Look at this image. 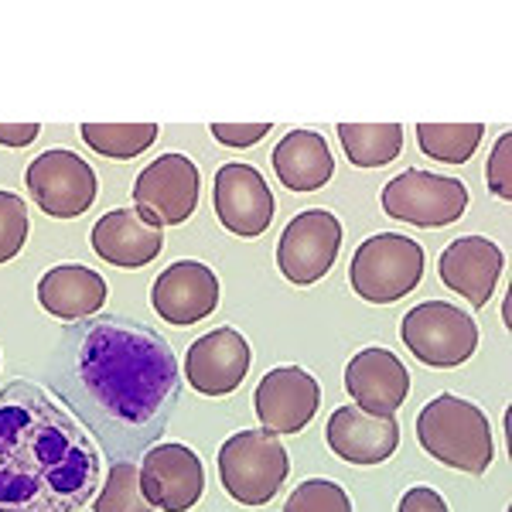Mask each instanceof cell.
Returning a JSON list of instances; mask_svg holds the SVG:
<instances>
[{"mask_svg": "<svg viewBox=\"0 0 512 512\" xmlns=\"http://www.w3.org/2000/svg\"><path fill=\"white\" fill-rule=\"evenodd\" d=\"M52 379L59 400L93 431L99 451L117 461L151 451L181 400L171 345L151 325L123 315L72 321Z\"/></svg>", "mask_w": 512, "mask_h": 512, "instance_id": "obj_1", "label": "cell"}, {"mask_svg": "<svg viewBox=\"0 0 512 512\" xmlns=\"http://www.w3.org/2000/svg\"><path fill=\"white\" fill-rule=\"evenodd\" d=\"M99 472L96 441L38 383L0 390V512H79Z\"/></svg>", "mask_w": 512, "mask_h": 512, "instance_id": "obj_2", "label": "cell"}, {"mask_svg": "<svg viewBox=\"0 0 512 512\" xmlns=\"http://www.w3.org/2000/svg\"><path fill=\"white\" fill-rule=\"evenodd\" d=\"M417 441L434 461L465 475H485L495 458L489 417L454 393H437L420 410Z\"/></svg>", "mask_w": 512, "mask_h": 512, "instance_id": "obj_3", "label": "cell"}, {"mask_svg": "<svg viewBox=\"0 0 512 512\" xmlns=\"http://www.w3.org/2000/svg\"><path fill=\"white\" fill-rule=\"evenodd\" d=\"M219 482L239 506H267L291 475V458L274 431H239L219 448Z\"/></svg>", "mask_w": 512, "mask_h": 512, "instance_id": "obj_4", "label": "cell"}, {"mask_svg": "<svg viewBox=\"0 0 512 512\" xmlns=\"http://www.w3.org/2000/svg\"><path fill=\"white\" fill-rule=\"evenodd\" d=\"M424 277V250L417 239L400 233H376L352 253V291L369 304H393L410 294Z\"/></svg>", "mask_w": 512, "mask_h": 512, "instance_id": "obj_5", "label": "cell"}, {"mask_svg": "<svg viewBox=\"0 0 512 512\" xmlns=\"http://www.w3.org/2000/svg\"><path fill=\"white\" fill-rule=\"evenodd\" d=\"M400 338L424 366L454 369L478 349V325L451 301H424L400 321Z\"/></svg>", "mask_w": 512, "mask_h": 512, "instance_id": "obj_6", "label": "cell"}, {"mask_svg": "<svg viewBox=\"0 0 512 512\" xmlns=\"http://www.w3.org/2000/svg\"><path fill=\"white\" fill-rule=\"evenodd\" d=\"M383 212L390 219L410 222L420 229H441L465 216L468 188L458 178L431 175V171H400L383 185Z\"/></svg>", "mask_w": 512, "mask_h": 512, "instance_id": "obj_7", "label": "cell"}, {"mask_svg": "<svg viewBox=\"0 0 512 512\" xmlns=\"http://www.w3.org/2000/svg\"><path fill=\"white\" fill-rule=\"evenodd\" d=\"M342 250V222L328 209H308L287 222L277 243V267L291 284H318Z\"/></svg>", "mask_w": 512, "mask_h": 512, "instance_id": "obj_8", "label": "cell"}, {"mask_svg": "<svg viewBox=\"0 0 512 512\" xmlns=\"http://www.w3.org/2000/svg\"><path fill=\"white\" fill-rule=\"evenodd\" d=\"M28 192L52 219H76L96 202V175L79 154L55 147L28 164Z\"/></svg>", "mask_w": 512, "mask_h": 512, "instance_id": "obj_9", "label": "cell"}, {"mask_svg": "<svg viewBox=\"0 0 512 512\" xmlns=\"http://www.w3.org/2000/svg\"><path fill=\"white\" fill-rule=\"evenodd\" d=\"M198 168L185 154H164L134 181L137 212L151 226H181L198 209Z\"/></svg>", "mask_w": 512, "mask_h": 512, "instance_id": "obj_10", "label": "cell"}, {"mask_svg": "<svg viewBox=\"0 0 512 512\" xmlns=\"http://www.w3.org/2000/svg\"><path fill=\"white\" fill-rule=\"evenodd\" d=\"M216 216L222 226L239 239H256L270 229L277 212L274 192L267 178L253 164H222L216 171Z\"/></svg>", "mask_w": 512, "mask_h": 512, "instance_id": "obj_11", "label": "cell"}, {"mask_svg": "<svg viewBox=\"0 0 512 512\" xmlns=\"http://www.w3.org/2000/svg\"><path fill=\"white\" fill-rule=\"evenodd\" d=\"M256 417L263 431L280 434H301L318 414L321 386L318 379L301 366H277L260 379L253 393Z\"/></svg>", "mask_w": 512, "mask_h": 512, "instance_id": "obj_12", "label": "cell"}, {"mask_svg": "<svg viewBox=\"0 0 512 512\" xmlns=\"http://www.w3.org/2000/svg\"><path fill=\"white\" fill-rule=\"evenodd\" d=\"M140 485L154 509L188 512L205 489L202 458L188 444H158L140 461Z\"/></svg>", "mask_w": 512, "mask_h": 512, "instance_id": "obj_13", "label": "cell"}, {"mask_svg": "<svg viewBox=\"0 0 512 512\" xmlns=\"http://www.w3.org/2000/svg\"><path fill=\"white\" fill-rule=\"evenodd\" d=\"M219 277L198 260H178L154 280L151 304L168 325H198L219 308Z\"/></svg>", "mask_w": 512, "mask_h": 512, "instance_id": "obj_14", "label": "cell"}, {"mask_svg": "<svg viewBox=\"0 0 512 512\" xmlns=\"http://www.w3.org/2000/svg\"><path fill=\"white\" fill-rule=\"evenodd\" d=\"M250 362V342L236 328H216L188 349L185 379L202 396H229L250 373Z\"/></svg>", "mask_w": 512, "mask_h": 512, "instance_id": "obj_15", "label": "cell"}, {"mask_svg": "<svg viewBox=\"0 0 512 512\" xmlns=\"http://www.w3.org/2000/svg\"><path fill=\"white\" fill-rule=\"evenodd\" d=\"M345 390L355 407L376 417H393L410 396V373L390 349H362L345 366Z\"/></svg>", "mask_w": 512, "mask_h": 512, "instance_id": "obj_16", "label": "cell"}, {"mask_svg": "<svg viewBox=\"0 0 512 512\" xmlns=\"http://www.w3.org/2000/svg\"><path fill=\"white\" fill-rule=\"evenodd\" d=\"M502 250L485 236H461L444 246L441 260H437V274L444 287L465 297L472 308H485L492 301V291L502 277Z\"/></svg>", "mask_w": 512, "mask_h": 512, "instance_id": "obj_17", "label": "cell"}, {"mask_svg": "<svg viewBox=\"0 0 512 512\" xmlns=\"http://www.w3.org/2000/svg\"><path fill=\"white\" fill-rule=\"evenodd\" d=\"M325 441L349 465H383L400 448V424L393 417L366 414L349 403L328 417Z\"/></svg>", "mask_w": 512, "mask_h": 512, "instance_id": "obj_18", "label": "cell"}, {"mask_svg": "<svg viewBox=\"0 0 512 512\" xmlns=\"http://www.w3.org/2000/svg\"><path fill=\"white\" fill-rule=\"evenodd\" d=\"M164 233L137 209H113L93 226V250L99 260L120 270H140L161 253Z\"/></svg>", "mask_w": 512, "mask_h": 512, "instance_id": "obj_19", "label": "cell"}, {"mask_svg": "<svg viewBox=\"0 0 512 512\" xmlns=\"http://www.w3.org/2000/svg\"><path fill=\"white\" fill-rule=\"evenodd\" d=\"M106 280L82 263H62L38 280L41 308L59 321H86L106 304Z\"/></svg>", "mask_w": 512, "mask_h": 512, "instance_id": "obj_20", "label": "cell"}, {"mask_svg": "<svg viewBox=\"0 0 512 512\" xmlns=\"http://www.w3.org/2000/svg\"><path fill=\"white\" fill-rule=\"evenodd\" d=\"M280 185L291 192H318L335 175V158L318 130H291L270 154Z\"/></svg>", "mask_w": 512, "mask_h": 512, "instance_id": "obj_21", "label": "cell"}, {"mask_svg": "<svg viewBox=\"0 0 512 512\" xmlns=\"http://www.w3.org/2000/svg\"><path fill=\"white\" fill-rule=\"evenodd\" d=\"M342 151L355 168H383L403 147L400 123H338Z\"/></svg>", "mask_w": 512, "mask_h": 512, "instance_id": "obj_22", "label": "cell"}, {"mask_svg": "<svg viewBox=\"0 0 512 512\" xmlns=\"http://www.w3.org/2000/svg\"><path fill=\"white\" fill-rule=\"evenodd\" d=\"M79 134L99 158L130 161L158 140V127L154 123H82Z\"/></svg>", "mask_w": 512, "mask_h": 512, "instance_id": "obj_23", "label": "cell"}, {"mask_svg": "<svg viewBox=\"0 0 512 512\" xmlns=\"http://www.w3.org/2000/svg\"><path fill=\"white\" fill-rule=\"evenodd\" d=\"M485 137L482 123H420L417 144L427 158L444 164H468Z\"/></svg>", "mask_w": 512, "mask_h": 512, "instance_id": "obj_24", "label": "cell"}, {"mask_svg": "<svg viewBox=\"0 0 512 512\" xmlns=\"http://www.w3.org/2000/svg\"><path fill=\"white\" fill-rule=\"evenodd\" d=\"M93 512H154L144 495V485H140V468L134 461H113Z\"/></svg>", "mask_w": 512, "mask_h": 512, "instance_id": "obj_25", "label": "cell"}, {"mask_svg": "<svg viewBox=\"0 0 512 512\" xmlns=\"http://www.w3.org/2000/svg\"><path fill=\"white\" fill-rule=\"evenodd\" d=\"M284 512H352V502L342 485L328 478H308L291 492Z\"/></svg>", "mask_w": 512, "mask_h": 512, "instance_id": "obj_26", "label": "cell"}, {"mask_svg": "<svg viewBox=\"0 0 512 512\" xmlns=\"http://www.w3.org/2000/svg\"><path fill=\"white\" fill-rule=\"evenodd\" d=\"M31 222H28V205L21 195L0 192V263L14 260L24 243H28Z\"/></svg>", "mask_w": 512, "mask_h": 512, "instance_id": "obj_27", "label": "cell"}, {"mask_svg": "<svg viewBox=\"0 0 512 512\" xmlns=\"http://www.w3.org/2000/svg\"><path fill=\"white\" fill-rule=\"evenodd\" d=\"M512 137L509 134H499V140H495L492 147V158H489V168H485V178H489V192L499 195V198H512Z\"/></svg>", "mask_w": 512, "mask_h": 512, "instance_id": "obj_28", "label": "cell"}, {"mask_svg": "<svg viewBox=\"0 0 512 512\" xmlns=\"http://www.w3.org/2000/svg\"><path fill=\"white\" fill-rule=\"evenodd\" d=\"M212 137L226 147H253L270 134V123H212Z\"/></svg>", "mask_w": 512, "mask_h": 512, "instance_id": "obj_29", "label": "cell"}, {"mask_svg": "<svg viewBox=\"0 0 512 512\" xmlns=\"http://www.w3.org/2000/svg\"><path fill=\"white\" fill-rule=\"evenodd\" d=\"M396 512H448V502L441 499V492L427 489V485H414L410 492H403Z\"/></svg>", "mask_w": 512, "mask_h": 512, "instance_id": "obj_30", "label": "cell"}, {"mask_svg": "<svg viewBox=\"0 0 512 512\" xmlns=\"http://www.w3.org/2000/svg\"><path fill=\"white\" fill-rule=\"evenodd\" d=\"M38 134V123H0V144L4 147H28Z\"/></svg>", "mask_w": 512, "mask_h": 512, "instance_id": "obj_31", "label": "cell"}]
</instances>
